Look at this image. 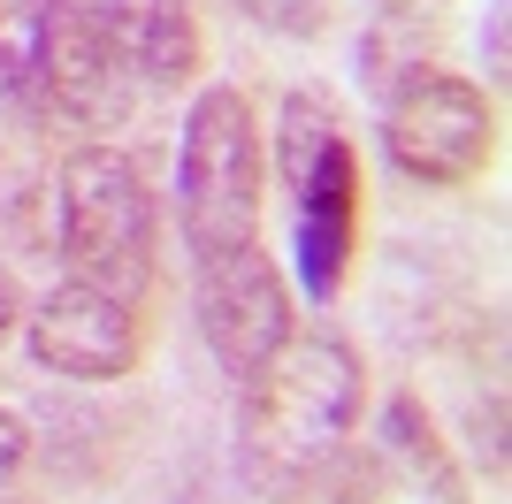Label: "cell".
I'll use <instances>...</instances> for the list:
<instances>
[{"label": "cell", "mask_w": 512, "mask_h": 504, "mask_svg": "<svg viewBox=\"0 0 512 504\" xmlns=\"http://www.w3.org/2000/svg\"><path fill=\"white\" fill-rule=\"evenodd\" d=\"M283 184H291V237H299V283L306 298L344 291V275L360 260V222H367V176L352 138L337 130L321 92L283 100Z\"/></svg>", "instance_id": "cell-3"}, {"label": "cell", "mask_w": 512, "mask_h": 504, "mask_svg": "<svg viewBox=\"0 0 512 504\" xmlns=\"http://www.w3.org/2000/svg\"><path fill=\"white\" fill-rule=\"evenodd\" d=\"M344 504H467V482L451 466L444 436L428 428L413 398H390L367 451L344 474Z\"/></svg>", "instance_id": "cell-9"}, {"label": "cell", "mask_w": 512, "mask_h": 504, "mask_svg": "<svg viewBox=\"0 0 512 504\" xmlns=\"http://www.w3.org/2000/svg\"><path fill=\"white\" fill-rule=\"evenodd\" d=\"M490 69H505V0H490Z\"/></svg>", "instance_id": "cell-15"}, {"label": "cell", "mask_w": 512, "mask_h": 504, "mask_svg": "<svg viewBox=\"0 0 512 504\" xmlns=\"http://www.w3.org/2000/svg\"><path fill=\"white\" fill-rule=\"evenodd\" d=\"M383 146L398 161V176H413L421 191H459L497 153V107L467 77L413 69L383 107Z\"/></svg>", "instance_id": "cell-5"}, {"label": "cell", "mask_w": 512, "mask_h": 504, "mask_svg": "<svg viewBox=\"0 0 512 504\" xmlns=\"http://www.w3.org/2000/svg\"><path fill=\"white\" fill-rule=\"evenodd\" d=\"M260 130L237 84H207L184 115V146H176V222L199 260L253 245L260 230Z\"/></svg>", "instance_id": "cell-4"}, {"label": "cell", "mask_w": 512, "mask_h": 504, "mask_svg": "<svg viewBox=\"0 0 512 504\" xmlns=\"http://www.w3.org/2000/svg\"><path fill=\"white\" fill-rule=\"evenodd\" d=\"M192 321H199V344L214 352V367L230 382H253L291 344V283L260 245L214 252L192 275Z\"/></svg>", "instance_id": "cell-6"}, {"label": "cell", "mask_w": 512, "mask_h": 504, "mask_svg": "<svg viewBox=\"0 0 512 504\" xmlns=\"http://www.w3.org/2000/svg\"><path fill=\"white\" fill-rule=\"evenodd\" d=\"M54 222H62V260L77 283L92 291L138 298L153 291V245H161V222H153V191H146V168L115 146H77L62 168H54Z\"/></svg>", "instance_id": "cell-2"}, {"label": "cell", "mask_w": 512, "mask_h": 504, "mask_svg": "<svg viewBox=\"0 0 512 504\" xmlns=\"http://www.w3.org/2000/svg\"><path fill=\"white\" fill-rule=\"evenodd\" d=\"M100 16L138 84H192L199 62H207L192 0H100Z\"/></svg>", "instance_id": "cell-10"}, {"label": "cell", "mask_w": 512, "mask_h": 504, "mask_svg": "<svg viewBox=\"0 0 512 504\" xmlns=\"http://www.w3.org/2000/svg\"><path fill=\"white\" fill-rule=\"evenodd\" d=\"M138 100L123 46L107 31L100 0H46L39 16V107L69 115L85 130H115Z\"/></svg>", "instance_id": "cell-7"}, {"label": "cell", "mask_w": 512, "mask_h": 504, "mask_svg": "<svg viewBox=\"0 0 512 504\" xmlns=\"http://www.w3.org/2000/svg\"><path fill=\"white\" fill-rule=\"evenodd\" d=\"M237 16H253L260 31H283V39H314L329 23V0H237Z\"/></svg>", "instance_id": "cell-12"}, {"label": "cell", "mask_w": 512, "mask_h": 504, "mask_svg": "<svg viewBox=\"0 0 512 504\" xmlns=\"http://www.w3.org/2000/svg\"><path fill=\"white\" fill-rule=\"evenodd\" d=\"M39 16L46 0H0V92L39 107Z\"/></svg>", "instance_id": "cell-11"}, {"label": "cell", "mask_w": 512, "mask_h": 504, "mask_svg": "<svg viewBox=\"0 0 512 504\" xmlns=\"http://www.w3.org/2000/svg\"><path fill=\"white\" fill-rule=\"evenodd\" d=\"M367 405V367L337 336H291L237 398V466L260 497H291L337 459Z\"/></svg>", "instance_id": "cell-1"}, {"label": "cell", "mask_w": 512, "mask_h": 504, "mask_svg": "<svg viewBox=\"0 0 512 504\" xmlns=\"http://www.w3.org/2000/svg\"><path fill=\"white\" fill-rule=\"evenodd\" d=\"M23 459H31V428H23V420L0 405V482H16Z\"/></svg>", "instance_id": "cell-13"}, {"label": "cell", "mask_w": 512, "mask_h": 504, "mask_svg": "<svg viewBox=\"0 0 512 504\" xmlns=\"http://www.w3.org/2000/svg\"><path fill=\"white\" fill-rule=\"evenodd\" d=\"M146 352V329H138V306L92 291V283H54V291L31 306V359L54 367L69 382H123Z\"/></svg>", "instance_id": "cell-8"}, {"label": "cell", "mask_w": 512, "mask_h": 504, "mask_svg": "<svg viewBox=\"0 0 512 504\" xmlns=\"http://www.w3.org/2000/svg\"><path fill=\"white\" fill-rule=\"evenodd\" d=\"M16 314H23V298H16V275H8V268H0V336H8V329H16Z\"/></svg>", "instance_id": "cell-14"}, {"label": "cell", "mask_w": 512, "mask_h": 504, "mask_svg": "<svg viewBox=\"0 0 512 504\" xmlns=\"http://www.w3.org/2000/svg\"><path fill=\"white\" fill-rule=\"evenodd\" d=\"M375 8H436V0H375Z\"/></svg>", "instance_id": "cell-16"}]
</instances>
